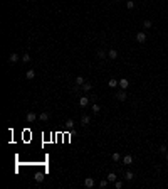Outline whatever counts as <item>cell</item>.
Masks as SVG:
<instances>
[{"mask_svg":"<svg viewBox=\"0 0 168 189\" xmlns=\"http://www.w3.org/2000/svg\"><path fill=\"white\" fill-rule=\"evenodd\" d=\"M66 127H67V128H72V127H74V120H67V122H66Z\"/></svg>","mask_w":168,"mask_h":189,"instance_id":"cell-22","label":"cell"},{"mask_svg":"<svg viewBox=\"0 0 168 189\" xmlns=\"http://www.w3.org/2000/svg\"><path fill=\"white\" fill-rule=\"evenodd\" d=\"M123 164L131 165V164H133V157H131V155H124V157H123Z\"/></svg>","mask_w":168,"mask_h":189,"instance_id":"cell-3","label":"cell"},{"mask_svg":"<svg viewBox=\"0 0 168 189\" xmlns=\"http://www.w3.org/2000/svg\"><path fill=\"white\" fill-rule=\"evenodd\" d=\"M136 41L143 44V42L146 41V34H145V32H138V34H136Z\"/></svg>","mask_w":168,"mask_h":189,"instance_id":"cell-1","label":"cell"},{"mask_svg":"<svg viewBox=\"0 0 168 189\" xmlns=\"http://www.w3.org/2000/svg\"><path fill=\"white\" fill-rule=\"evenodd\" d=\"M143 27H145V29H150V27H151V20H145V22H143Z\"/></svg>","mask_w":168,"mask_h":189,"instance_id":"cell-21","label":"cell"},{"mask_svg":"<svg viewBox=\"0 0 168 189\" xmlns=\"http://www.w3.org/2000/svg\"><path fill=\"white\" fill-rule=\"evenodd\" d=\"M167 160H168V155H167Z\"/></svg>","mask_w":168,"mask_h":189,"instance_id":"cell-28","label":"cell"},{"mask_svg":"<svg viewBox=\"0 0 168 189\" xmlns=\"http://www.w3.org/2000/svg\"><path fill=\"white\" fill-rule=\"evenodd\" d=\"M39 120H40V122H47V120H49V113H45V112L40 113L39 115Z\"/></svg>","mask_w":168,"mask_h":189,"instance_id":"cell-10","label":"cell"},{"mask_svg":"<svg viewBox=\"0 0 168 189\" xmlns=\"http://www.w3.org/2000/svg\"><path fill=\"white\" fill-rule=\"evenodd\" d=\"M91 108H93V112H94V113H99V110H101V107L98 105V103H93V107H91Z\"/></svg>","mask_w":168,"mask_h":189,"instance_id":"cell-19","label":"cell"},{"mask_svg":"<svg viewBox=\"0 0 168 189\" xmlns=\"http://www.w3.org/2000/svg\"><path fill=\"white\" fill-rule=\"evenodd\" d=\"M126 7H128V8H133V7H134V2H133V0H128V2H126Z\"/></svg>","mask_w":168,"mask_h":189,"instance_id":"cell-24","label":"cell"},{"mask_svg":"<svg viewBox=\"0 0 168 189\" xmlns=\"http://www.w3.org/2000/svg\"><path fill=\"white\" fill-rule=\"evenodd\" d=\"M114 186H116V189H121V188H123V182H121V181H116V182H114Z\"/></svg>","mask_w":168,"mask_h":189,"instance_id":"cell-27","label":"cell"},{"mask_svg":"<svg viewBox=\"0 0 168 189\" xmlns=\"http://www.w3.org/2000/svg\"><path fill=\"white\" fill-rule=\"evenodd\" d=\"M106 56H108V54H106L104 51H98V58H99V59H102V58H106Z\"/></svg>","mask_w":168,"mask_h":189,"instance_id":"cell-23","label":"cell"},{"mask_svg":"<svg viewBox=\"0 0 168 189\" xmlns=\"http://www.w3.org/2000/svg\"><path fill=\"white\" fill-rule=\"evenodd\" d=\"M22 59H24V63H29V61H30V56H29V54H24Z\"/></svg>","mask_w":168,"mask_h":189,"instance_id":"cell-25","label":"cell"},{"mask_svg":"<svg viewBox=\"0 0 168 189\" xmlns=\"http://www.w3.org/2000/svg\"><path fill=\"white\" fill-rule=\"evenodd\" d=\"M119 159H121V155H119L118 152H114V154H113V160H119Z\"/></svg>","mask_w":168,"mask_h":189,"instance_id":"cell-26","label":"cell"},{"mask_svg":"<svg viewBox=\"0 0 168 189\" xmlns=\"http://www.w3.org/2000/svg\"><path fill=\"white\" fill-rule=\"evenodd\" d=\"M76 84H77V86H82V84H84V78H82V76H77V78H76Z\"/></svg>","mask_w":168,"mask_h":189,"instance_id":"cell-14","label":"cell"},{"mask_svg":"<svg viewBox=\"0 0 168 189\" xmlns=\"http://www.w3.org/2000/svg\"><path fill=\"white\" fill-rule=\"evenodd\" d=\"M108 184H109V181H108V179H102V181H101V182H99V186H101V188H102V189L106 188Z\"/></svg>","mask_w":168,"mask_h":189,"instance_id":"cell-20","label":"cell"},{"mask_svg":"<svg viewBox=\"0 0 168 189\" xmlns=\"http://www.w3.org/2000/svg\"><path fill=\"white\" fill-rule=\"evenodd\" d=\"M34 78H35V71H34V69H29V71H27V79H34Z\"/></svg>","mask_w":168,"mask_h":189,"instance_id":"cell-17","label":"cell"},{"mask_svg":"<svg viewBox=\"0 0 168 189\" xmlns=\"http://www.w3.org/2000/svg\"><path fill=\"white\" fill-rule=\"evenodd\" d=\"M133 177H134V174L131 171H128V172L124 174V179H126V181H133Z\"/></svg>","mask_w":168,"mask_h":189,"instance_id":"cell-12","label":"cell"},{"mask_svg":"<svg viewBox=\"0 0 168 189\" xmlns=\"http://www.w3.org/2000/svg\"><path fill=\"white\" fill-rule=\"evenodd\" d=\"M116 96H118V100H119V101H124V100H126V91H124V90H121Z\"/></svg>","mask_w":168,"mask_h":189,"instance_id":"cell-5","label":"cell"},{"mask_svg":"<svg viewBox=\"0 0 168 189\" xmlns=\"http://www.w3.org/2000/svg\"><path fill=\"white\" fill-rule=\"evenodd\" d=\"M108 181H109V182H116V181H118V179H116V174H114V172H109V174H108Z\"/></svg>","mask_w":168,"mask_h":189,"instance_id":"cell-8","label":"cell"},{"mask_svg":"<svg viewBox=\"0 0 168 189\" xmlns=\"http://www.w3.org/2000/svg\"><path fill=\"white\" fill-rule=\"evenodd\" d=\"M89 122H91V118H89L88 115H84V116L81 118V123H82V125H89Z\"/></svg>","mask_w":168,"mask_h":189,"instance_id":"cell-11","label":"cell"},{"mask_svg":"<svg viewBox=\"0 0 168 189\" xmlns=\"http://www.w3.org/2000/svg\"><path fill=\"white\" fill-rule=\"evenodd\" d=\"M35 118H37V115H35V113H32V112H30V113H27V122H30V123H32V122H35Z\"/></svg>","mask_w":168,"mask_h":189,"instance_id":"cell-9","label":"cell"},{"mask_svg":"<svg viewBox=\"0 0 168 189\" xmlns=\"http://www.w3.org/2000/svg\"><path fill=\"white\" fill-rule=\"evenodd\" d=\"M79 105H81V107H88V105H89V98H88V96H82V98L79 100Z\"/></svg>","mask_w":168,"mask_h":189,"instance_id":"cell-6","label":"cell"},{"mask_svg":"<svg viewBox=\"0 0 168 189\" xmlns=\"http://www.w3.org/2000/svg\"><path fill=\"white\" fill-rule=\"evenodd\" d=\"M8 61H10V63H17V61H19V54H10Z\"/></svg>","mask_w":168,"mask_h":189,"instance_id":"cell-13","label":"cell"},{"mask_svg":"<svg viewBox=\"0 0 168 189\" xmlns=\"http://www.w3.org/2000/svg\"><path fill=\"white\" fill-rule=\"evenodd\" d=\"M108 84H109L111 88H116V86L119 84V81H116V79H109V81H108Z\"/></svg>","mask_w":168,"mask_h":189,"instance_id":"cell-15","label":"cell"},{"mask_svg":"<svg viewBox=\"0 0 168 189\" xmlns=\"http://www.w3.org/2000/svg\"><path fill=\"white\" fill-rule=\"evenodd\" d=\"M108 56H109L111 59H116V58H118V51H116V49H109V51H108Z\"/></svg>","mask_w":168,"mask_h":189,"instance_id":"cell-4","label":"cell"},{"mask_svg":"<svg viewBox=\"0 0 168 189\" xmlns=\"http://www.w3.org/2000/svg\"><path fill=\"white\" fill-rule=\"evenodd\" d=\"M34 179H35L37 182H42V181H44V174H35V176H34Z\"/></svg>","mask_w":168,"mask_h":189,"instance_id":"cell-18","label":"cell"},{"mask_svg":"<svg viewBox=\"0 0 168 189\" xmlns=\"http://www.w3.org/2000/svg\"><path fill=\"white\" fill-rule=\"evenodd\" d=\"M119 86H121L123 90H126V88L130 86V81H128V79H119Z\"/></svg>","mask_w":168,"mask_h":189,"instance_id":"cell-7","label":"cell"},{"mask_svg":"<svg viewBox=\"0 0 168 189\" xmlns=\"http://www.w3.org/2000/svg\"><path fill=\"white\" fill-rule=\"evenodd\" d=\"M84 186H86V188H93V186H94V179H93V177H86V179H84Z\"/></svg>","mask_w":168,"mask_h":189,"instance_id":"cell-2","label":"cell"},{"mask_svg":"<svg viewBox=\"0 0 168 189\" xmlns=\"http://www.w3.org/2000/svg\"><path fill=\"white\" fill-rule=\"evenodd\" d=\"M91 88H93V84H91V83H84V84H82V90H84L86 93H88V91H91Z\"/></svg>","mask_w":168,"mask_h":189,"instance_id":"cell-16","label":"cell"}]
</instances>
